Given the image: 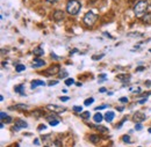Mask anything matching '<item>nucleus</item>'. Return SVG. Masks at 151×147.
Masks as SVG:
<instances>
[{
	"label": "nucleus",
	"mask_w": 151,
	"mask_h": 147,
	"mask_svg": "<svg viewBox=\"0 0 151 147\" xmlns=\"http://www.w3.org/2000/svg\"><path fill=\"white\" fill-rule=\"evenodd\" d=\"M81 9V4L78 0H69L66 4V12L70 15H77Z\"/></svg>",
	"instance_id": "1"
},
{
	"label": "nucleus",
	"mask_w": 151,
	"mask_h": 147,
	"mask_svg": "<svg viewBox=\"0 0 151 147\" xmlns=\"http://www.w3.org/2000/svg\"><path fill=\"white\" fill-rule=\"evenodd\" d=\"M147 9H148V1L147 0H139L134 7V13L136 16L142 18L145 14Z\"/></svg>",
	"instance_id": "2"
},
{
	"label": "nucleus",
	"mask_w": 151,
	"mask_h": 147,
	"mask_svg": "<svg viewBox=\"0 0 151 147\" xmlns=\"http://www.w3.org/2000/svg\"><path fill=\"white\" fill-rule=\"evenodd\" d=\"M96 20H98V15H95L93 12H87L84 15V18H83L84 23L86 26H88V27H92L95 22H96Z\"/></svg>",
	"instance_id": "3"
},
{
	"label": "nucleus",
	"mask_w": 151,
	"mask_h": 147,
	"mask_svg": "<svg viewBox=\"0 0 151 147\" xmlns=\"http://www.w3.org/2000/svg\"><path fill=\"white\" fill-rule=\"evenodd\" d=\"M147 116L144 112H141V111H136L134 115H132V121L135 123H142L143 121H145Z\"/></svg>",
	"instance_id": "4"
},
{
	"label": "nucleus",
	"mask_w": 151,
	"mask_h": 147,
	"mask_svg": "<svg viewBox=\"0 0 151 147\" xmlns=\"http://www.w3.org/2000/svg\"><path fill=\"white\" fill-rule=\"evenodd\" d=\"M47 108H48L49 110H51L52 112H58V113L66 111V108H65V107H62V106H55V104H48V106H47Z\"/></svg>",
	"instance_id": "5"
},
{
	"label": "nucleus",
	"mask_w": 151,
	"mask_h": 147,
	"mask_svg": "<svg viewBox=\"0 0 151 147\" xmlns=\"http://www.w3.org/2000/svg\"><path fill=\"white\" fill-rule=\"evenodd\" d=\"M52 18H54V20H55V21L59 22V21L64 20V18H65V14H64V12H63V11L57 9V11H55V13L52 14Z\"/></svg>",
	"instance_id": "6"
},
{
	"label": "nucleus",
	"mask_w": 151,
	"mask_h": 147,
	"mask_svg": "<svg viewBox=\"0 0 151 147\" xmlns=\"http://www.w3.org/2000/svg\"><path fill=\"white\" fill-rule=\"evenodd\" d=\"M28 126V124L24 122V121H22V119H18L17 122H15V126H14V131H19L21 129H26Z\"/></svg>",
	"instance_id": "7"
},
{
	"label": "nucleus",
	"mask_w": 151,
	"mask_h": 147,
	"mask_svg": "<svg viewBox=\"0 0 151 147\" xmlns=\"http://www.w3.org/2000/svg\"><path fill=\"white\" fill-rule=\"evenodd\" d=\"M47 121L49 122V125H51V126H56V125L59 124V122H60L58 118H56L55 115H52V116H48V117H47Z\"/></svg>",
	"instance_id": "8"
},
{
	"label": "nucleus",
	"mask_w": 151,
	"mask_h": 147,
	"mask_svg": "<svg viewBox=\"0 0 151 147\" xmlns=\"http://www.w3.org/2000/svg\"><path fill=\"white\" fill-rule=\"evenodd\" d=\"M44 65H45V61L42 60V59H40V58H35L34 61H33V67H35V69L42 67V66H44Z\"/></svg>",
	"instance_id": "9"
},
{
	"label": "nucleus",
	"mask_w": 151,
	"mask_h": 147,
	"mask_svg": "<svg viewBox=\"0 0 151 147\" xmlns=\"http://www.w3.org/2000/svg\"><path fill=\"white\" fill-rule=\"evenodd\" d=\"M59 71H60L59 65H54L52 67H50L49 70L45 71V74H55V73H58Z\"/></svg>",
	"instance_id": "10"
},
{
	"label": "nucleus",
	"mask_w": 151,
	"mask_h": 147,
	"mask_svg": "<svg viewBox=\"0 0 151 147\" xmlns=\"http://www.w3.org/2000/svg\"><path fill=\"white\" fill-rule=\"evenodd\" d=\"M40 86H45V82L42 81V80H33L32 81V89H34L36 87H40Z\"/></svg>",
	"instance_id": "11"
},
{
	"label": "nucleus",
	"mask_w": 151,
	"mask_h": 147,
	"mask_svg": "<svg viewBox=\"0 0 151 147\" xmlns=\"http://www.w3.org/2000/svg\"><path fill=\"white\" fill-rule=\"evenodd\" d=\"M104 117H105L106 122H112L114 119V117H115V112H114V111H108V112L105 113Z\"/></svg>",
	"instance_id": "12"
},
{
	"label": "nucleus",
	"mask_w": 151,
	"mask_h": 147,
	"mask_svg": "<svg viewBox=\"0 0 151 147\" xmlns=\"http://www.w3.org/2000/svg\"><path fill=\"white\" fill-rule=\"evenodd\" d=\"M14 91L17 93H19L20 95H22V96L26 95L24 94V85H18V86H15L14 87Z\"/></svg>",
	"instance_id": "13"
},
{
	"label": "nucleus",
	"mask_w": 151,
	"mask_h": 147,
	"mask_svg": "<svg viewBox=\"0 0 151 147\" xmlns=\"http://www.w3.org/2000/svg\"><path fill=\"white\" fill-rule=\"evenodd\" d=\"M105 117L100 113V112H96L94 115V117H93V119H94V122L95 123H100V122H102V119H104Z\"/></svg>",
	"instance_id": "14"
},
{
	"label": "nucleus",
	"mask_w": 151,
	"mask_h": 147,
	"mask_svg": "<svg viewBox=\"0 0 151 147\" xmlns=\"http://www.w3.org/2000/svg\"><path fill=\"white\" fill-rule=\"evenodd\" d=\"M127 37H130V38H132V37H134V38H141V37H143V34L137 33V31H136V33L134 31V33H128V34H127Z\"/></svg>",
	"instance_id": "15"
},
{
	"label": "nucleus",
	"mask_w": 151,
	"mask_h": 147,
	"mask_svg": "<svg viewBox=\"0 0 151 147\" xmlns=\"http://www.w3.org/2000/svg\"><path fill=\"white\" fill-rule=\"evenodd\" d=\"M33 54L36 56V57H40V56H43L44 51H43V49H42V48H35V49H34V51H33Z\"/></svg>",
	"instance_id": "16"
},
{
	"label": "nucleus",
	"mask_w": 151,
	"mask_h": 147,
	"mask_svg": "<svg viewBox=\"0 0 151 147\" xmlns=\"http://www.w3.org/2000/svg\"><path fill=\"white\" fill-rule=\"evenodd\" d=\"M143 21L148 24H151V14H144L143 15Z\"/></svg>",
	"instance_id": "17"
},
{
	"label": "nucleus",
	"mask_w": 151,
	"mask_h": 147,
	"mask_svg": "<svg viewBox=\"0 0 151 147\" xmlns=\"http://www.w3.org/2000/svg\"><path fill=\"white\" fill-rule=\"evenodd\" d=\"M80 117H81L83 119H88V118L91 117V113H90V111H84V112L80 113Z\"/></svg>",
	"instance_id": "18"
},
{
	"label": "nucleus",
	"mask_w": 151,
	"mask_h": 147,
	"mask_svg": "<svg viewBox=\"0 0 151 147\" xmlns=\"http://www.w3.org/2000/svg\"><path fill=\"white\" fill-rule=\"evenodd\" d=\"M28 106L27 104H17L14 107H11V109H27Z\"/></svg>",
	"instance_id": "19"
},
{
	"label": "nucleus",
	"mask_w": 151,
	"mask_h": 147,
	"mask_svg": "<svg viewBox=\"0 0 151 147\" xmlns=\"http://www.w3.org/2000/svg\"><path fill=\"white\" fill-rule=\"evenodd\" d=\"M90 140H91L93 144H96V143L100 140V138H99L98 136H95V134H92V136H90Z\"/></svg>",
	"instance_id": "20"
},
{
	"label": "nucleus",
	"mask_w": 151,
	"mask_h": 147,
	"mask_svg": "<svg viewBox=\"0 0 151 147\" xmlns=\"http://www.w3.org/2000/svg\"><path fill=\"white\" fill-rule=\"evenodd\" d=\"M24 70H26V66L22 65V64H19V65L15 66V71H17V72H22V71H24Z\"/></svg>",
	"instance_id": "21"
},
{
	"label": "nucleus",
	"mask_w": 151,
	"mask_h": 147,
	"mask_svg": "<svg viewBox=\"0 0 151 147\" xmlns=\"http://www.w3.org/2000/svg\"><path fill=\"white\" fill-rule=\"evenodd\" d=\"M94 102V98L93 97H90V98H87V100H85V102H84V104L86 106V107H88V106H91L92 103Z\"/></svg>",
	"instance_id": "22"
},
{
	"label": "nucleus",
	"mask_w": 151,
	"mask_h": 147,
	"mask_svg": "<svg viewBox=\"0 0 151 147\" xmlns=\"http://www.w3.org/2000/svg\"><path fill=\"white\" fill-rule=\"evenodd\" d=\"M73 83H75V80H73L72 78L65 79V85H66V86H71V85H73Z\"/></svg>",
	"instance_id": "23"
},
{
	"label": "nucleus",
	"mask_w": 151,
	"mask_h": 147,
	"mask_svg": "<svg viewBox=\"0 0 151 147\" xmlns=\"http://www.w3.org/2000/svg\"><path fill=\"white\" fill-rule=\"evenodd\" d=\"M66 76H68V72H66L65 70L59 71V78H60V79H65Z\"/></svg>",
	"instance_id": "24"
},
{
	"label": "nucleus",
	"mask_w": 151,
	"mask_h": 147,
	"mask_svg": "<svg viewBox=\"0 0 151 147\" xmlns=\"http://www.w3.org/2000/svg\"><path fill=\"white\" fill-rule=\"evenodd\" d=\"M7 117H8V115H7L5 111H1V112H0V118H1V122H2L4 119H6Z\"/></svg>",
	"instance_id": "25"
},
{
	"label": "nucleus",
	"mask_w": 151,
	"mask_h": 147,
	"mask_svg": "<svg viewBox=\"0 0 151 147\" xmlns=\"http://www.w3.org/2000/svg\"><path fill=\"white\" fill-rule=\"evenodd\" d=\"M143 129V126H142V124L141 123H135V130L136 131H139V130Z\"/></svg>",
	"instance_id": "26"
},
{
	"label": "nucleus",
	"mask_w": 151,
	"mask_h": 147,
	"mask_svg": "<svg viewBox=\"0 0 151 147\" xmlns=\"http://www.w3.org/2000/svg\"><path fill=\"white\" fill-rule=\"evenodd\" d=\"M104 54H101V55H95V56H93V57H92V59H93V60H100V59H101V58H102V57H104Z\"/></svg>",
	"instance_id": "27"
},
{
	"label": "nucleus",
	"mask_w": 151,
	"mask_h": 147,
	"mask_svg": "<svg viewBox=\"0 0 151 147\" xmlns=\"http://www.w3.org/2000/svg\"><path fill=\"white\" fill-rule=\"evenodd\" d=\"M73 111H76V112H81V111H83V107L75 106V107H73Z\"/></svg>",
	"instance_id": "28"
},
{
	"label": "nucleus",
	"mask_w": 151,
	"mask_h": 147,
	"mask_svg": "<svg viewBox=\"0 0 151 147\" xmlns=\"http://www.w3.org/2000/svg\"><path fill=\"white\" fill-rule=\"evenodd\" d=\"M59 100H60L62 102H66V101H69V100H70V97H69V96H60V97H59Z\"/></svg>",
	"instance_id": "29"
},
{
	"label": "nucleus",
	"mask_w": 151,
	"mask_h": 147,
	"mask_svg": "<svg viewBox=\"0 0 151 147\" xmlns=\"http://www.w3.org/2000/svg\"><path fill=\"white\" fill-rule=\"evenodd\" d=\"M107 107H108V106H107V104H104V106H99V107H96V108H95V110H102V109H106V108H107Z\"/></svg>",
	"instance_id": "30"
},
{
	"label": "nucleus",
	"mask_w": 151,
	"mask_h": 147,
	"mask_svg": "<svg viewBox=\"0 0 151 147\" xmlns=\"http://www.w3.org/2000/svg\"><path fill=\"white\" fill-rule=\"evenodd\" d=\"M122 140H123V143H130L129 136H123V137H122Z\"/></svg>",
	"instance_id": "31"
},
{
	"label": "nucleus",
	"mask_w": 151,
	"mask_h": 147,
	"mask_svg": "<svg viewBox=\"0 0 151 147\" xmlns=\"http://www.w3.org/2000/svg\"><path fill=\"white\" fill-rule=\"evenodd\" d=\"M147 101H148V97H145V98H142V100H139V101H138V103H139V104H144V103H145Z\"/></svg>",
	"instance_id": "32"
},
{
	"label": "nucleus",
	"mask_w": 151,
	"mask_h": 147,
	"mask_svg": "<svg viewBox=\"0 0 151 147\" xmlns=\"http://www.w3.org/2000/svg\"><path fill=\"white\" fill-rule=\"evenodd\" d=\"M96 129L101 130V132H107V131H108V130L106 129V128H104V126H96Z\"/></svg>",
	"instance_id": "33"
},
{
	"label": "nucleus",
	"mask_w": 151,
	"mask_h": 147,
	"mask_svg": "<svg viewBox=\"0 0 151 147\" xmlns=\"http://www.w3.org/2000/svg\"><path fill=\"white\" fill-rule=\"evenodd\" d=\"M51 58H54L55 60H59V57H58L56 54H54V52H51Z\"/></svg>",
	"instance_id": "34"
},
{
	"label": "nucleus",
	"mask_w": 151,
	"mask_h": 147,
	"mask_svg": "<svg viewBox=\"0 0 151 147\" xmlns=\"http://www.w3.org/2000/svg\"><path fill=\"white\" fill-rule=\"evenodd\" d=\"M57 83H58V81H57V80H54V81L51 80V81L49 82V86H55V85H57Z\"/></svg>",
	"instance_id": "35"
},
{
	"label": "nucleus",
	"mask_w": 151,
	"mask_h": 147,
	"mask_svg": "<svg viewBox=\"0 0 151 147\" xmlns=\"http://www.w3.org/2000/svg\"><path fill=\"white\" fill-rule=\"evenodd\" d=\"M45 129H47V126L43 125V124H41V125L38 126V131H42V130H45Z\"/></svg>",
	"instance_id": "36"
},
{
	"label": "nucleus",
	"mask_w": 151,
	"mask_h": 147,
	"mask_svg": "<svg viewBox=\"0 0 151 147\" xmlns=\"http://www.w3.org/2000/svg\"><path fill=\"white\" fill-rule=\"evenodd\" d=\"M11 121H12V118H11V117H9V116H8V117H7V118H6V119H4V121H2V122H6V123H11Z\"/></svg>",
	"instance_id": "37"
},
{
	"label": "nucleus",
	"mask_w": 151,
	"mask_h": 147,
	"mask_svg": "<svg viewBox=\"0 0 151 147\" xmlns=\"http://www.w3.org/2000/svg\"><path fill=\"white\" fill-rule=\"evenodd\" d=\"M120 102H128V98L127 97H121L120 98Z\"/></svg>",
	"instance_id": "38"
},
{
	"label": "nucleus",
	"mask_w": 151,
	"mask_h": 147,
	"mask_svg": "<svg viewBox=\"0 0 151 147\" xmlns=\"http://www.w3.org/2000/svg\"><path fill=\"white\" fill-rule=\"evenodd\" d=\"M104 35H105V36H108V37H109V38H111V39H114L113 36H112L111 34H108V33H104Z\"/></svg>",
	"instance_id": "39"
},
{
	"label": "nucleus",
	"mask_w": 151,
	"mask_h": 147,
	"mask_svg": "<svg viewBox=\"0 0 151 147\" xmlns=\"http://www.w3.org/2000/svg\"><path fill=\"white\" fill-rule=\"evenodd\" d=\"M144 69H145V67H144V66H142V67H138V69H136V71H137V72H139V71H143Z\"/></svg>",
	"instance_id": "40"
},
{
	"label": "nucleus",
	"mask_w": 151,
	"mask_h": 147,
	"mask_svg": "<svg viewBox=\"0 0 151 147\" xmlns=\"http://www.w3.org/2000/svg\"><path fill=\"white\" fill-rule=\"evenodd\" d=\"M99 92H100V93H105V92H106V88H104V87H102V88H100V89H99Z\"/></svg>",
	"instance_id": "41"
},
{
	"label": "nucleus",
	"mask_w": 151,
	"mask_h": 147,
	"mask_svg": "<svg viewBox=\"0 0 151 147\" xmlns=\"http://www.w3.org/2000/svg\"><path fill=\"white\" fill-rule=\"evenodd\" d=\"M99 76H100V78H101V79H106V74H100V75H99Z\"/></svg>",
	"instance_id": "42"
},
{
	"label": "nucleus",
	"mask_w": 151,
	"mask_h": 147,
	"mask_svg": "<svg viewBox=\"0 0 151 147\" xmlns=\"http://www.w3.org/2000/svg\"><path fill=\"white\" fill-rule=\"evenodd\" d=\"M34 144H35V145H40V141H38V139H35V140H34Z\"/></svg>",
	"instance_id": "43"
},
{
	"label": "nucleus",
	"mask_w": 151,
	"mask_h": 147,
	"mask_svg": "<svg viewBox=\"0 0 151 147\" xmlns=\"http://www.w3.org/2000/svg\"><path fill=\"white\" fill-rule=\"evenodd\" d=\"M76 86H78V87H81V86H83V83H81V82H77V83H76Z\"/></svg>",
	"instance_id": "44"
},
{
	"label": "nucleus",
	"mask_w": 151,
	"mask_h": 147,
	"mask_svg": "<svg viewBox=\"0 0 151 147\" xmlns=\"http://www.w3.org/2000/svg\"><path fill=\"white\" fill-rule=\"evenodd\" d=\"M147 86H148V87H150V86H151V81H150V80H148V81H147Z\"/></svg>",
	"instance_id": "45"
},
{
	"label": "nucleus",
	"mask_w": 151,
	"mask_h": 147,
	"mask_svg": "<svg viewBox=\"0 0 151 147\" xmlns=\"http://www.w3.org/2000/svg\"><path fill=\"white\" fill-rule=\"evenodd\" d=\"M48 2H50V4H54V2H56L57 0H47Z\"/></svg>",
	"instance_id": "46"
},
{
	"label": "nucleus",
	"mask_w": 151,
	"mask_h": 147,
	"mask_svg": "<svg viewBox=\"0 0 151 147\" xmlns=\"http://www.w3.org/2000/svg\"><path fill=\"white\" fill-rule=\"evenodd\" d=\"M55 145H57V146H60V145H62V143H60V141H56V143H55Z\"/></svg>",
	"instance_id": "47"
},
{
	"label": "nucleus",
	"mask_w": 151,
	"mask_h": 147,
	"mask_svg": "<svg viewBox=\"0 0 151 147\" xmlns=\"http://www.w3.org/2000/svg\"><path fill=\"white\" fill-rule=\"evenodd\" d=\"M117 110H119V111H122V110H123V108H122V107H119V108H117Z\"/></svg>",
	"instance_id": "48"
},
{
	"label": "nucleus",
	"mask_w": 151,
	"mask_h": 147,
	"mask_svg": "<svg viewBox=\"0 0 151 147\" xmlns=\"http://www.w3.org/2000/svg\"><path fill=\"white\" fill-rule=\"evenodd\" d=\"M107 94H108L109 96H112V95H113V92H108V93H107Z\"/></svg>",
	"instance_id": "49"
},
{
	"label": "nucleus",
	"mask_w": 151,
	"mask_h": 147,
	"mask_svg": "<svg viewBox=\"0 0 151 147\" xmlns=\"http://www.w3.org/2000/svg\"><path fill=\"white\" fill-rule=\"evenodd\" d=\"M148 131H149V133H151V128H150L149 130H148Z\"/></svg>",
	"instance_id": "50"
},
{
	"label": "nucleus",
	"mask_w": 151,
	"mask_h": 147,
	"mask_svg": "<svg viewBox=\"0 0 151 147\" xmlns=\"http://www.w3.org/2000/svg\"><path fill=\"white\" fill-rule=\"evenodd\" d=\"M149 7H150V9H151V2H150V5H149Z\"/></svg>",
	"instance_id": "51"
},
{
	"label": "nucleus",
	"mask_w": 151,
	"mask_h": 147,
	"mask_svg": "<svg viewBox=\"0 0 151 147\" xmlns=\"http://www.w3.org/2000/svg\"><path fill=\"white\" fill-rule=\"evenodd\" d=\"M150 52H151V50H150Z\"/></svg>",
	"instance_id": "52"
}]
</instances>
